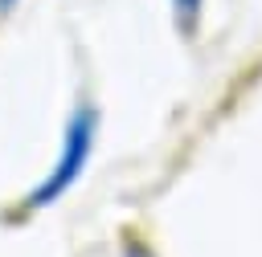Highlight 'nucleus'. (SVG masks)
<instances>
[{
    "instance_id": "1",
    "label": "nucleus",
    "mask_w": 262,
    "mask_h": 257,
    "mask_svg": "<svg viewBox=\"0 0 262 257\" xmlns=\"http://www.w3.org/2000/svg\"><path fill=\"white\" fill-rule=\"evenodd\" d=\"M98 126H102L98 106L78 102V106L70 110V118H66V126H61V143H57V159H53V167H49L45 179L20 200L25 212H37V208H49V204L66 200V192L82 179V171H86V163H90V155H94Z\"/></svg>"
},
{
    "instance_id": "2",
    "label": "nucleus",
    "mask_w": 262,
    "mask_h": 257,
    "mask_svg": "<svg viewBox=\"0 0 262 257\" xmlns=\"http://www.w3.org/2000/svg\"><path fill=\"white\" fill-rule=\"evenodd\" d=\"M172 4V24L184 41H192L201 33V12H205V0H168Z\"/></svg>"
},
{
    "instance_id": "3",
    "label": "nucleus",
    "mask_w": 262,
    "mask_h": 257,
    "mask_svg": "<svg viewBox=\"0 0 262 257\" xmlns=\"http://www.w3.org/2000/svg\"><path fill=\"white\" fill-rule=\"evenodd\" d=\"M16 4H20V0H0V12H12Z\"/></svg>"
}]
</instances>
